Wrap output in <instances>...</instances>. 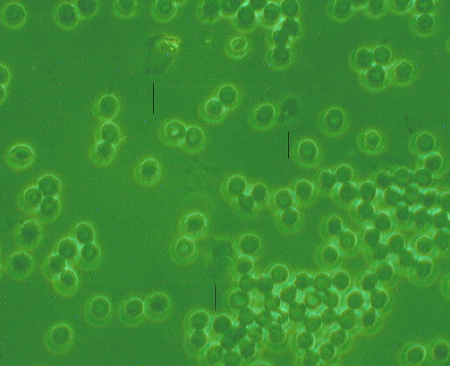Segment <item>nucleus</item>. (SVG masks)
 Returning a JSON list of instances; mask_svg holds the SVG:
<instances>
[{
  "label": "nucleus",
  "instance_id": "nucleus-1",
  "mask_svg": "<svg viewBox=\"0 0 450 366\" xmlns=\"http://www.w3.org/2000/svg\"><path fill=\"white\" fill-rule=\"evenodd\" d=\"M40 207L38 209L39 213V218L45 222H49L56 219L58 215V205L54 204H48L43 203L41 204Z\"/></svg>",
  "mask_w": 450,
  "mask_h": 366
}]
</instances>
